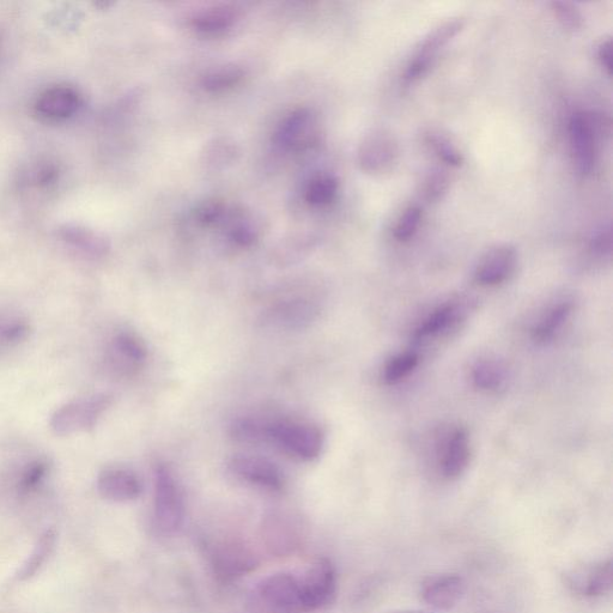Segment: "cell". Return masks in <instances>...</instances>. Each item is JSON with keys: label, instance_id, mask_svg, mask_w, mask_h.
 Returning <instances> with one entry per match:
<instances>
[{"label": "cell", "instance_id": "obj_23", "mask_svg": "<svg viewBox=\"0 0 613 613\" xmlns=\"http://www.w3.org/2000/svg\"><path fill=\"white\" fill-rule=\"evenodd\" d=\"M59 235L65 244L91 258L106 256L109 251L108 241L87 228L66 226L60 229Z\"/></svg>", "mask_w": 613, "mask_h": 613}, {"label": "cell", "instance_id": "obj_21", "mask_svg": "<svg viewBox=\"0 0 613 613\" xmlns=\"http://www.w3.org/2000/svg\"><path fill=\"white\" fill-rule=\"evenodd\" d=\"M217 573L223 578H236L256 568V557L250 551L236 545H226L214 556Z\"/></svg>", "mask_w": 613, "mask_h": 613}, {"label": "cell", "instance_id": "obj_18", "mask_svg": "<svg viewBox=\"0 0 613 613\" xmlns=\"http://www.w3.org/2000/svg\"><path fill=\"white\" fill-rule=\"evenodd\" d=\"M82 106V96L75 88L56 86L42 93L35 103V112L48 121L68 120Z\"/></svg>", "mask_w": 613, "mask_h": 613}, {"label": "cell", "instance_id": "obj_37", "mask_svg": "<svg viewBox=\"0 0 613 613\" xmlns=\"http://www.w3.org/2000/svg\"><path fill=\"white\" fill-rule=\"evenodd\" d=\"M590 250L598 257H609L612 252V230L611 226H606L596 234L590 242Z\"/></svg>", "mask_w": 613, "mask_h": 613}, {"label": "cell", "instance_id": "obj_17", "mask_svg": "<svg viewBox=\"0 0 613 613\" xmlns=\"http://www.w3.org/2000/svg\"><path fill=\"white\" fill-rule=\"evenodd\" d=\"M97 490L103 499L126 503L136 501L143 493V484L135 472L123 467H109L100 473Z\"/></svg>", "mask_w": 613, "mask_h": 613}, {"label": "cell", "instance_id": "obj_14", "mask_svg": "<svg viewBox=\"0 0 613 613\" xmlns=\"http://www.w3.org/2000/svg\"><path fill=\"white\" fill-rule=\"evenodd\" d=\"M570 143L576 165L582 175H590L596 166V130L586 113H574L569 121Z\"/></svg>", "mask_w": 613, "mask_h": 613}, {"label": "cell", "instance_id": "obj_38", "mask_svg": "<svg viewBox=\"0 0 613 613\" xmlns=\"http://www.w3.org/2000/svg\"><path fill=\"white\" fill-rule=\"evenodd\" d=\"M598 59L604 70L611 76L612 72V39H604L598 47Z\"/></svg>", "mask_w": 613, "mask_h": 613}, {"label": "cell", "instance_id": "obj_39", "mask_svg": "<svg viewBox=\"0 0 613 613\" xmlns=\"http://www.w3.org/2000/svg\"><path fill=\"white\" fill-rule=\"evenodd\" d=\"M388 613H421V612H415V611H393V612H388Z\"/></svg>", "mask_w": 613, "mask_h": 613}, {"label": "cell", "instance_id": "obj_1", "mask_svg": "<svg viewBox=\"0 0 613 613\" xmlns=\"http://www.w3.org/2000/svg\"><path fill=\"white\" fill-rule=\"evenodd\" d=\"M265 443L273 445L289 457L311 461L324 447V435L311 423L291 420L266 421Z\"/></svg>", "mask_w": 613, "mask_h": 613}, {"label": "cell", "instance_id": "obj_26", "mask_svg": "<svg viewBox=\"0 0 613 613\" xmlns=\"http://www.w3.org/2000/svg\"><path fill=\"white\" fill-rule=\"evenodd\" d=\"M339 190V182L335 175L319 174L308 182L305 199L315 208H323L335 202Z\"/></svg>", "mask_w": 613, "mask_h": 613}, {"label": "cell", "instance_id": "obj_28", "mask_svg": "<svg viewBox=\"0 0 613 613\" xmlns=\"http://www.w3.org/2000/svg\"><path fill=\"white\" fill-rule=\"evenodd\" d=\"M420 361V354L416 351H406L394 356L387 362L382 379L386 385H397L414 373Z\"/></svg>", "mask_w": 613, "mask_h": 613}, {"label": "cell", "instance_id": "obj_27", "mask_svg": "<svg viewBox=\"0 0 613 613\" xmlns=\"http://www.w3.org/2000/svg\"><path fill=\"white\" fill-rule=\"evenodd\" d=\"M228 238L236 246L251 247L259 239V230L250 215L244 211H235L229 215Z\"/></svg>", "mask_w": 613, "mask_h": 613}, {"label": "cell", "instance_id": "obj_32", "mask_svg": "<svg viewBox=\"0 0 613 613\" xmlns=\"http://www.w3.org/2000/svg\"><path fill=\"white\" fill-rule=\"evenodd\" d=\"M423 212L420 206L411 205L405 209L402 216L394 227V238L400 242L409 241L414 238L422 221Z\"/></svg>", "mask_w": 613, "mask_h": 613}, {"label": "cell", "instance_id": "obj_7", "mask_svg": "<svg viewBox=\"0 0 613 613\" xmlns=\"http://www.w3.org/2000/svg\"><path fill=\"white\" fill-rule=\"evenodd\" d=\"M318 317L317 303L297 297V299L275 303L263 313L260 323L266 329L301 331L308 329Z\"/></svg>", "mask_w": 613, "mask_h": 613}, {"label": "cell", "instance_id": "obj_19", "mask_svg": "<svg viewBox=\"0 0 613 613\" xmlns=\"http://www.w3.org/2000/svg\"><path fill=\"white\" fill-rule=\"evenodd\" d=\"M465 592V582L455 574L432 576L422 585L424 603L438 610H451L460 602Z\"/></svg>", "mask_w": 613, "mask_h": 613}, {"label": "cell", "instance_id": "obj_20", "mask_svg": "<svg viewBox=\"0 0 613 613\" xmlns=\"http://www.w3.org/2000/svg\"><path fill=\"white\" fill-rule=\"evenodd\" d=\"M574 302L562 300L552 305L540 317L531 330V337L537 344H548L557 337L566 326L574 312Z\"/></svg>", "mask_w": 613, "mask_h": 613}, {"label": "cell", "instance_id": "obj_13", "mask_svg": "<svg viewBox=\"0 0 613 613\" xmlns=\"http://www.w3.org/2000/svg\"><path fill=\"white\" fill-rule=\"evenodd\" d=\"M517 264L518 253L513 246L497 245L479 260L475 281L482 287H497L512 277Z\"/></svg>", "mask_w": 613, "mask_h": 613}, {"label": "cell", "instance_id": "obj_31", "mask_svg": "<svg viewBox=\"0 0 613 613\" xmlns=\"http://www.w3.org/2000/svg\"><path fill=\"white\" fill-rule=\"evenodd\" d=\"M427 142L430 148L434 150L435 155L438 156L440 160L447 163V165L452 167L463 165V155H461L457 147H455L447 137L442 136L441 133L430 132L427 136Z\"/></svg>", "mask_w": 613, "mask_h": 613}, {"label": "cell", "instance_id": "obj_3", "mask_svg": "<svg viewBox=\"0 0 613 613\" xmlns=\"http://www.w3.org/2000/svg\"><path fill=\"white\" fill-rule=\"evenodd\" d=\"M111 404L112 398L107 394L72 400L60 406L52 415L50 422L52 432L58 436L88 432L95 428Z\"/></svg>", "mask_w": 613, "mask_h": 613}, {"label": "cell", "instance_id": "obj_6", "mask_svg": "<svg viewBox=\"0 0 613 613\" xmlns=\"http://www.w3.org/2000/svg\"><path fill=\"white\" fill-rule=\"evenodd\" d=\"M257 594L266 608L278 613H306L303 606L301 580L289 573L267 576L257 587Z\"/></svg>", "mask_w": 613, "mask_h": 613}, {"label": "cell", "instance_id": "obj_8", "mask_svg": "<svg viewBox=\"0 0 613 613\" xmlns=\"http://www.w3.org/2000/svg\"><path fill=\"white\" fill-rule=\"evenodd\" d=\"M465 27L464 18H453L430 32L417 47L415 56L411 58L406 68L404 80L406 83H414L421 78L432 65L433 60L449 41L457 36Z\"/></svg>", "mask_w": 613, "mask_h": 613}, {"label": "cell", "instance_id": "obj_2", "mask_svg": "<svg viewBox=\"0 0 613 613\" xmlns=\"http://www.w3.org/2000/svg\"><path fill=\"white\" fill-rule=\"evenodd\" d=\"M154 515L162 532H178L185 518V503L180 485L167 465L159 464L154 471Z\"/></svg>", "mask_w": 613, "mask_h": 613}, {"label": "cell", "instance_id": "obj_25", "mask_svg": "<svg viewBox=\"0 0 613 613\" xmlns=\"http://www.w3.org/2000/svg\"><path fill=\"white\" fill-rule=\"evenodd\" d=\"M245 70L235 64L224 65L208 72L202 78V88L206 93L221 94L232 90L245 80Z\"/></svg>", "mask_w": 613, "mask_h": 613}, {"label": "cell", "instance_id": "obj_33", "mask_svg": "<svg viewBox=\"0 0 613 613\" xmlns=\"http://www.w3.org/2000/svg\"><path fill=\"white\" fill-rule=\"evenodd\" d=\"M551 8L563 28L570 30V32H576V30L584 27V16H582L578 6L569 2H554L551 4Z\"/></svg>", "mask_w": 613, "mask_h": 613}, {"label": "cell", "instance_id": "obj_22", "mask_svg": "<svg viewBox=\"0 0 613 613\" xmlns=\"http://www.w3.org/2000/svg\"><path fill=\"white\" fill-rule=\"evenodd\" d=\"M238 20V10L230 6H214L194 15L191 24L200 34L211 36L227 33Z\"/></svg>", "mask_w": 613, "mask_h": 613}, {"label": "cell", "instance_id": "obj_4", "mask_svg": "<svg viewBox=\"0 0 613 613\" xmlns=\"http://www.w3.org/2000/svg\"><path fill=\"white\" fill-rule=\"evenodd\" d=\"M470 311V301L460 299L442 303L417 327L414 342L423 347V345L448 338L466 323Z\"/></svg>", "mask_w": 613, "mask_h": 613}, {"label": "cell", "instance_id": "obj_30", "mask_svg": "<svg viewBox=\"0 0 613 613\" xmlns=\"http://www.w3.org/2000/svg\"><path fill=\"white\" fill-rule=\"evenodd\" d=\"M228 216V206L217 199L205 200L194 210V220L203 227L218 226V224L226 222L224 220H227Z\"/></svg>", "mask_w": 613, "mask_h": 613}, {"label": "cell", "instance_id": "obj_35", "mask_svg": "<svg viewBox=\"0 0 613 613\" xmlns=\"http://www.w3.org/2000/svg\"><path fill=\"white\" fill-rule=\"evenodd\" d=\"M30 326L24 321H5L0 323V347H12L29 337Z\"/></svg>", "mask_w": 613, "mask_h": 613}, {"label": "cell", "instance_id": "obj_9", "mask_svg": "<svg viewBox=\"0 0 613 613\" xmlns=\"http://www.w3.org/2000/svg\"><path fill=\"white\" fill-rule=\"evenodd\" d=\"M317 119L311 109H294L277 126L273 142L288 151H302L311 148L317 141Z\"/></svg>", "mask_w": 613, "mask_h": 613}, {"label": "cell", "instance_id": "obj_16", "mask_svg": "<svg viewBox=\"0 0 613 613\" xmlns=\"http://www.w3.org/2000/svg\"><path fill=\"white\" fill-rule=\"evenodd\" d=\"M470 460L469 432L463 427L454 428L440 446L439 465L442 476L451 481L458 479L466 472Z\"/></svg>", "mask_w": 613, "mask_h": 613}, {"label": "cell", "instance_id": "obj_11", "mask_svg": "<svg viewBox=\"0 0 613 613\" xmlns=\"http://www.w3.org/2000/svg\"><path fill=\"white\" fill-rule=\"evenodd\" d=\"M399 147L396 138L386 130H375L363 138L358 148V163L363 172L382 174L396 163Z\"/></svg>", "mask_w": 613, "mask_h": 613}, {"label": "cell", "instance_id": "obj_34", "mask_svg": "<svg viewBox=\"0 0 613 613\" xmlns=\"http://www.w3.org/2000/svg\"><path fill=\"white\" fill-rule=\"evenodd\" d=\"M50 465L46 460H35L33 463L28 464L24 469L20 481V490L23 494L32 493L39 485L44 482L47 476Z\"/></svg>", "mask_w": 613, "mask_h": 613}, {"label": "cell", "instance_id": "obj_5", "mask_svg": "<svg viewBox=\"0 0 613 613\" xmlns=\"http://www.w3.org/2000/svg\"><path fill=\"white\" fill-rule=\"evenodd\" d=\"M300 580L305 612L323 610L335 602L337 573L327 558H319L314 562Z\"/></svg>", "mask_w": 613, "mask_h": 613}, {"label": "cell", "instance_id": "obj_15", "mask_svg": "<svg viewBox=\"0 0 613 613\" xmlns=\"http://www.w3.org/2000/svg\"><path fill=\"white\" fill-rule=\"evenodd\" d=\"M567 585L578 596L602 598L612 590V562L603 561L573 570L566 575Z\"/></svg>", "mask_w": 613, "mask_h": 613}, {"label": "cell", "instance_id": "obj_12", "mask_svg": "<svg viewBox=\"0 0 613 613\" xmlns=\"http://www.w3.org/2000/svg\"><path fill=\"white\" fill-rule=\"evenodd\" d=\"M148 350L142 339L131 332H119L107 350L109 368L121 376L136 375L147 362Z\"/></svg>", "mask_w": 613, "mask_h": 613}, {"label": "cell", "instance_id": "obj_24", "mask_svg": "<svg viewBox=\"0 0 613 613\" xmlns=\"http://www.w3.org/2000/svg\"><path fill=\"white\" fill-rule=\"evenodd\" d=\"M507 379L506 367L496 360L478 361L471 369L472 384L479 391L499 392L505 387Z\"/></svg>", "mask_w": 613, "mask_h": 613}, {"label": "cell", "instance_id": "obj_29", "mask_svg": "<svg viewBox=\"0 0 613 613\" xmlns=\"http://www.w3.org/2000/svg\"><path fill=\"white\" fill-rule=\"evenodd\" d=\"M56 544V532L53 530L46 531L36 544L32 555L28 557V560L23 563L20 572H18V579L28 580L38 573V570L42 567L51 555V552Z\"/></svg>", "mask_w": 613, "mask_h": 613}, {"label": "cell", "instance_id": "obj_10", "mask_svg": "<svg viewBox=\"0 0 613 613\" xmlns=\"http://www.w3.org/2000/svg\"><path fill=\"white\" fill-rule=\"evenodd\" d=\"M228 470L239 481L277 493L284 487V476L272 461L256 455H235L228 461Z\"/></svg>", "mask_w": 613, "mask_h": 613}, {"label": "cell", "instance_id": "obj_36", "mask_svg": "<svg viewBox=\"0 0 613 613\" xmlns=\"http://www.w3.org/2000/svg\"><path fill=\"white\" fill-rule=\"evenodd\" d=\"M449 180L446 173L440 171V169H435V171L430 172L426 179H424L422 184V194L423 197L428 200V202H436L443 197L448 190Z\"/></svg>", "mask_w": 613, "mask_h": 613}]
</instances>
